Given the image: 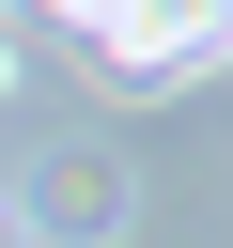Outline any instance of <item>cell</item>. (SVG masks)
<instances>
[{
	"instance_id": "6da1fadb",
	"label": "cell",
	"mask_w": 233,
	"mask_h": 248,
	"mask_svg": "<svg viewBox=\"0 0 233 248\" xmlns=\"http://www.w3.org/2000/svg\"><path fill=\"white\" fill-rule=\"evenodd\" d=\"M0 93H16V31H0Z\"/></svg>"
}]
</instances>
